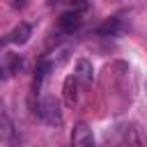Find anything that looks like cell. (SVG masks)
Returning a JSON list of instances; mask_svg holds the SVG:
<instances>
[{
  "instance_id": "6da1fadb",
  "label": "cell",
  "mask_w": 147,
  "mask_h": 147,
  "mask_svg": "<svg viewBox=\"0 0 147 147\" xmlns=\"http://www.w3.org/2000/svg\"><path fill=\"white\" fill-rule=\"evenodd\" d=\"M39 115L46 124L51 126H60L62 124V110H60V103L55 101V96H44L41 103H39Z\"/></svg>"
},
{
  "instance_id": "7a4b0ae2",
  "label": "cell",
  "mask_w": 147,
  "mask_h": 147,
  "mask_svg": "<svg viewBox=\"0 0 147 147\" xmlns=\"http://www.w3.org/2000/svg\"><path fill=\"white\" fill-rule=\"evenodd\" d=\"M71 140H74L76 147H90V145L94 142L92 129H90L87 124H78V126L74 129V133H71Z\"/></svg>"
},
{
  "instance_id": "3957f363",
  "label": "cell",
  "mask_w": 147,
  "mask_h": 147,
  "mask_svg": "<svg viewBox=\"0 0 147 147\" xmlns=\"http://www.w3.org/2000/svg\"><path fill=\"white\" fill-rule=\"evenodd\" d=\"M30 34H32V28H30V23H18L11 32H9V41L14 44V46H23L28 39H30Z\"/></svg>"
},
{
  "instance_id": "277c9868",
  "label": "cell",
  "mask_w": 147,
  "mask_h": 147,
  "mask_svg": "<svg viewBox=\"0 0 147 147\" xmlns=\"http://www.w3.org/2000/svg\"><path fill=\"white\" fill-rule=\"evenodd\" d=\"M80 25H83V18H80L78 11H67V14L60 16V28L64 32H76Z\"/></svg>"
},
{
  "instance_id": "5b68a950",
  "label": "cell",
  "mask_w": 147,
  "mask_h": 147,
  "mask_svg": "<svg viewBox=\"0 0 147 147\" xmlns=\"http://www.w3.org/2000/svg\"><path fill=\"white\" fill-rule=\"evenodd\" d=\"M76 78H80L83 83H92L94 80V67H92V62L90 60H78L76 62Z\"/></svg>"
},
{
  "instance_id": "8992f818",
  "label": "cell",
  "mask_w": 147,
  "mask_h": 147,
  "mask_svg": "<svg viewBox=\"0 0 147 147\" xmlns=\"http://www.w3.org/2000/svg\"><path fill=\"white\" fill-rule=\"evenodd\" d=\"M62 92H64V103L67 106H74V101H76V76H69L64 80Z\"/></svg>"
},
{
  "instance_id": "52a82bcc",
  "label": "cell",
  "mask_w": 147,
  "mask_h": 147,
  "mask_svg": "<svg viewBox=\"0 0 147 147\" xmlns=\"http://www.w3.org/2000/svg\"><path fill=\"white\" fill-rule=\"evenodd\" d=\"M117 30H119V18H108L103 25H99L96 32H99V34H115Z\"/></svg>"
},
{
  "instance_id": "ba28073f",
  "label": "cell",
  "mask_w": 147,
  "mask_h": 147,
  "mask_svg": "<svg viewBox=\"0 0 147 147\" xmlns=\"http://www.w3.org/2000/svg\"><path fill=\"white\" fill-rule=\"evenodd\" d=\"M51 69H53V64H51V62H41V64H39L37 76H34V87H39V85H41V80L48 76V71H51Z\"/></svg>"
},
{
  "instance_id": "9c48e42d",
  "label": "cell",
  "mask_w": 147,
  "mask_h": 147,
  "mask_svg": "<svg viewBox=\"0 0 147 147\" xmlns=\"http://www.w3.org/2000/svg\"><path fill=\"white\" fill-rule=\"evenodd\" d=\"M69 2H71L74 11H85V9L90 7V2H87V0H69Z\"/></svg>"
},
{
  "instance_id": "30bf717a",
  "label": "cell",
  "mask_w": 147,
  "mask_h": 147,
  "mask_svg": "<svg viewBox=\"0 0 147 147\" xmlns=\"http://www.w3.org/2000/svg\"><path fill=\"white\" fill-rule=\"evenodd\" d=\"M21 64H23V62H21L18 55H9V71H18Z\"/></svg>"
},
{
  "instance_id": "8fae6325",
  "label": "cell",
  "mask_w": 147,
  "mask_h": 147,
  "mask_svg": "<svg viewBox=\"0 0 147 147\" xmlns=\"http://www.w3.org/2000/svg\"><path fill=\"white\" fill-rule=\"evenodd\" d=\"M11 136V129H9V124L7 122H0V140H7Z\"/></svg>"
},
{
  "instance_id": "7c38bea8",
  "label": "cell",
  "mask_w": 147,
  "mask_h": 147,
  "mask_svg": "<svg viewBox=\"0 0 147 147\" xmlns=\"http://www.w3.org/2000/svg\"><path fill=\"white\" fill-rule=\"evenodd\" d=\"M25 2H28V0H16V7H23Z\"/></svg>"
},
{
  "instance_id": "4fadbf2b",
  "label": "cell",
  "mask_w": 147,
  "mask_h": 147,
  "mask_svg": "<svg viewBox=\"0 0 147 147\" xmlns=\"http://www.w3.org/2000/svg\"><path fill=\"white\" fill-rule=\"evenodd\" d=\"M2 78H5V76H2V69H0V80H2Z\"/></svg>"
}]
</instances>
